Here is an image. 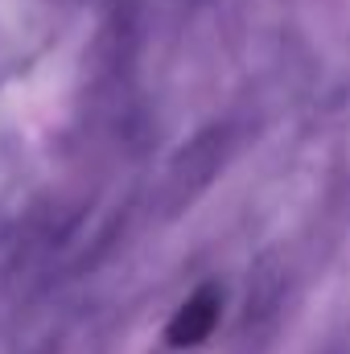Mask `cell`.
Instances as JSON below:
<instances>
[{"mask_svg":"<svg viewBox=\"0 0 350 354\" xmlns=\"http://www.w3.org/2000/svg\"><path fill=\"white\" fill-rule=\"evenodd\" d=\"M219 313H223V297H219L214 288H198V292L174 313V322H169V330H165L169 346H177V351L202 346V342L214 334Z\"/></svg>","mask_w":350,"mask_h":354,"instance_id":"1","label":"cell"}]
</instances>
